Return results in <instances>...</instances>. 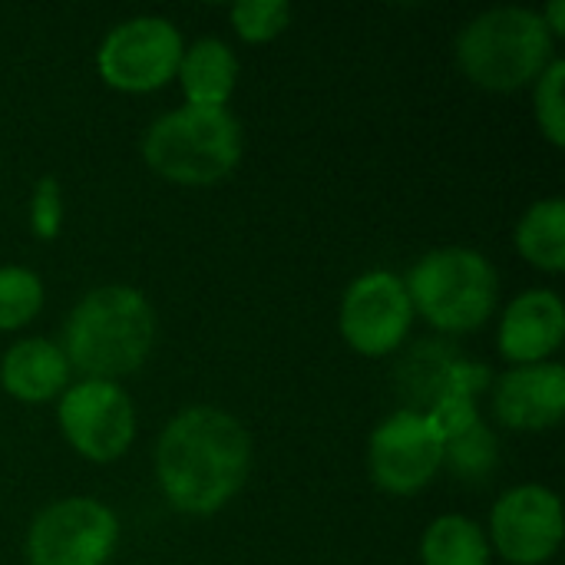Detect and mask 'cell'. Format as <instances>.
<instances>
[{"instance_id":"44dd1931","label":"cell","mask_w":565,"mask_h":565,"mask_svg":"<svg viewBox=\"0 0 565 565\" xmlns=\"http://www.w3.org/2000/svg\"><path fill=\"white\" fill-rule=\"evenodd\" d=\"M288 20H291L288 0H242L232 7V26L248 43L275 40L288 26Z\"/></svg>"},{"instance_id":"6da1fadb","label":"cell","mask_w":565,"mask_h":565,"mask_svg":"<svg viewBox=\"0 0 565 565\" xmlns=\"http://www.w3.org/2000/svg\"><path fill=\"white\" fill-rule=\"evenodd\" d=\"M248 470L252 437L218 407H189L159 434L156 480L179 513H218L245 487Z\"/></svg>"},{"instance_id":"e0dca14e","label":"cell","mask_w":565,"mask_h":565,"mask_svg":"<svg viewBox=\"0 0 565 565\" xmlns=\"http://www.w3.org/2000/svg\"><path fill=\"white\" fill-rule=\"evenodd\" d=\"M516 248L520 255L543 268V271H563L565 268V202L563 199H543L530 205L516 225Z\"/></svg>"},{"instance_id":"ffe728a7","label":"cell","mask_w":565,"mask_h":565,"mask_svg":"<svg viewBox=\"0 0 565 565\" xmlns=\"http://www.w3.org/2000/svg\"><path fill=\"white\" fill-rule=\"evenodd\" d=\"M565 63L559 56H553V63L536 76V89H533V103H536V122L543 129V136L553 146H565Z\"/></svg>"},{"instance_id":"3957f363","label":"cell","mask_w":565,"mask_h":565,"mask_svg":"<svg viewBox=\"0 0 565 565\" xmlns=\"http://www.w3.org/2000/svg\"><path fill=\"white\" fill-rule=\"evenodd\" d=\"M553 33L530 7H493L457 36V63L470 83L493 93L523 89L553 63Z\"/></svg>"},{"instance_id":"52a82bcc","label":"cell","mask_w":565,"mask_h":565,"mask_svg":"<svg viewBox=\"0 0 565 565\" xmlns=\"http://www.w3.org/2000/svg\"><path fill=\"white\" fill-rule=\"evenodd\" d=\"M119 540L109 507L89 497H70L36 513L26 533L30 565H103Z\"/></svg>"},{"instance_id":"2e32d148","label":"cell","mask_w":565,"mask_h":565,"mask_svg":"<svg viewBox=\"0 0 565 565\" xmlns=\"http://www.w3.org/2000/svg\"><path fill=\"white\" fill-rule=\"evenodd\" d=\"M420 559L424 565H490V540L480 523L447 513L427 526Z\"/></svg>"},{"instance_id":"603a6c76","label":"cell","mask_w":565,"mask_h":565,"mask_svg":"<svg viewBox=\"0 0 565 565\" xmlns=\"http://www.w3.org/2000/svg\"><path fill=\"white\" fill-rule=\"evenodd\" d=\"M540 17H543V23L550 26L553 36L565 33V0H553V3L546 7V13H540Z\"/></svg>"},{"instance_id":"30bf717a","label":"cell","mask_w":565,"mask_h":565,"mask_svg":"<svg viewBox=\"0 0 565 565\" xmlns=\"http://www.w3.org/2000/svg\"><path fill=\"white\" fill-rule=\"evenodd\" d=\"M414 305L407 285L394 271L361 275L341 301V334L344 341L367 358H384L397 351L411 331Z\"/></svg>"},{"instance_id":"5bb4252c","label":"cell","mask_w":565,"mask_h":565,"mask_svg":"<svg viewBox=\"0 0 565 565\" xmlns=\"http://www.w3.org/2000/svg\"><path fill=\"white\" fill-rule=\"evenodd\" d=\"M70 381V364L60 344L46 338L17 341L0 361V384L10 397L23 404H43L63 394Z\"/></svg>"},{"instance_id":"7c38bea8","label":"cell","mask_w":565,"mask_h":565,"mask_svg":"<svg viewBox=\"0 0 565 565\" xmlns=\"http://www.w3.org/2000/svg\"><path fill=\"white\" fill-rule=\"evenodd\" d=\"M493 411L513 430H546L565 414V367L553 361L516 364L497 381Z\"/></svg>"},{"instance_id":"8992f818","label":"cell","mask_w":565,"mask_h":565,"mask_svg":"<svg viewBox=\"0 0 565 565\" xmlns=\"http://www.w3.org/2000/svg\"><path fill=\"white\" fill-rule=\"evenodd\" d=\"M182 33L166 17H132L106 33L96 63L99 76L122 93H149L166 86L182 60Z\"/></svg>"},{"instance_id":"8fae6325","label":"cell","mask_w":565,"mask_h":565,"mask_svg":"<svg viewBox=\"0 0 565 565\" xmlns=\"http://www.w3.org/2000/svg\"><path fill=\"white\" fill-rule=\"evenodd\" d=\"M563 503L553 490L526 483L503 493L490 513V540L513 565L550 563L563 546Z\"/></svg>"},{"instance_id":"9a60e30c","label":"cell","mask_w":565,"mask_h":565,"mask_svg":"<svg viewBox=\"0 0 565 565\" xmlns=\"http://www.w3.org/2000/svg\"><path fill=\"white\" fill-rule=\"evenodd\" d=\"M175 76L189 106H225L238 79V60L225 40L202 36L182 50Z\"/></svg>"},{"instance_id":"7a4b0ae2","label":"cell","mask_w":565,"mask_h":565,"mask_svg":"<svg viewBox=\"0 0 565 565\" xmlns=\"http://www.w3.org/2000/svg\"><path fill=\"white\" fill-rule=\"evenodd\" d=\"M156 344V311L129 285H103L66 318L63 354L86 381H119L139 371Z\"/></svg>"},{"instance_id":"ac0fdd59","label":"cell","mask_w":565,"mask_h":565,"mask_svg":"<svg viewBox=\"0 0 565 565\" xmlns=\"http://www.w3.org/2000/svg\"><path fill=\"white\" fill-rule=\"evenodd\" d=\"M43 308V281L23 265H0V331L23 328Z\"/></svg>"},{"instance_id":"4fadbf2b","label":"cell","mask_w":565,"mask_h":565,"mask_svg":"<svg viewBox=\"0 0 565 565\" xmlns=\"http://www.w3.org/2000/svg\"><path fill=\"white\" fill-rule=\"evenodd\" d=\"M565 338V305L550 288H530L510 301L500 321V351L513 364L546 361Z\"/></svg>"},{"instance_id":"ba28073f","label":"cell","mask_w":565,"mask_h":565,"mask_svg":"<svg viewBox=\"0 0 565 565\" xmlns=\"http://www.w3.org/2000/svg\"><path fill=\"white\" fill-rule=\"evenodd\" d=\"M60 430L79 457L109 463L129 450L136 437V411L116 381H79L63 391Z\"/></svg>"},{"instance_id":"5b68a950","label":"cell","mask_w":565,"mask_h":565,"mask_svg":"<svg viewBox=\"0 0 565 565\" xmlns=\"http://www.w3.org/2000/svg\"><path fill=\"white\" fill-rule=\"evenodd\" d=\"M404 285L414 311L450 334L480 328L500 298L493 262L473 248H437L424 255Z\"/></svg>"},{"instance_id":"277c9868","label":"cell","mask_w":565,"mask_h":565,"mask_svg":"<svg viewBox=\"0 0 565 565\" xmlns=\"http://www.w3.org/2000/svg\"><path fill=\"white\" fill-rule=\"evenodd\" d=\"M142 159L179 185H212L242 159V126L225 106H179L142 136Z\"/></svg>"},{"instance_id":"d6986e66","label":"cell","mask_w":565,"mask_h":565,"mask_svg":"<svg viewBox=\"0 0 565 565\" xmlns=\"http://www.w3.org/2000/svg\"><path fill=\"white\" fill-rule=\"evenodd\" d=\"M444 463L457 477H483L497 467V440L483 424H473L470 430L444 440Z\"/></svg>"},{"instance_id":"7402d4cb","label":"cell","mask_w":565,"mask_h":565,"mask_svg":"<svg viewBox=\"0 0 565 565\" xmlns=\"http://www.w3.org/2000/svg\"><path fill=\"white\" fill-rule=\"evenodd\" d=\"M63 225V195L53 175H43L33 189V202H30V228L40 238H53Z\"/></svg>"},{"instance_id":"9c48e42d","label":"cell","mask_w":565,"mask_h":565,"mask_svg":"<svg viewBox=\"0 0 565 565\" xmlns=\"http://www.w3.org/2000/svg\"><path fill=\"white\" fill-rule=\"evenodd\" d=\"M371 477L394 497L424 490L444 467V437L427 414L401 411L371 434Z\"/></svg>"}]
</instances>
